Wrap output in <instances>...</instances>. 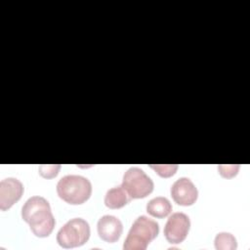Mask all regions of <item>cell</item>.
Wrapping results in <instances>:
<instances>
[{
    "label": "cell",
    "instance_id": "7c38bea8",
    "mask_svg": "<svg viewBox=\"0 0 250 250\" xmlns=\"http://www.w3.org/2000/svg\"><path fill=\"white\" fill-rule=\"evenodd\" d=\"M218 250H233L237 247L236 238L229 232H219L214 240Z\"/></svg>",
    "mask_w": 250,
    "mask_h": 250
},
{
    "label": "cell",
    "instance_id": "30bf717a",
    "mask_svg": "<svg viewBox=\"0 0 250 250\" xmlns=\"http://www.w3.org/2000/svg\"><path fill=\"white\" fill-rule=\"evenodd\" d=\"M132 198L122 186L108 189L104 195V204L110 209H119L125 206Z\"/></svg>",
    "mask_w": 250,
    "mask_h": 250
},
{
    "label": "cell",
    "instance_id": "8fae6325",
    "mask_svg": "<svg viewBox=\"0 0 250 250\" xmlns=\"http://www.w3.org/2000/svg\"><path fill=\"white\" fill-rule=\"evenodd\" d=\"M172 211L170 201L163 196H157L150 199L146 204V212L155 218H164Z\"/></svg>",
    "mask_w": 250,
    "mask_h": 250
},
{
    "label": "cell",
    "instance_id": "9a60e30c",
    "mask_svg": "<svg viewBox=\"0 0 250 250\" xmlns=\"http://www.w3.org/2000/svg\"><path fill=\"white\" fill-rule=\"evenodd\" d=\"M239 165H219L218 170L220 174L225 178H231L238 172Z\"/></svg>",
    "mask_w": 250,
    "mask_h": 250
},
{
    "label": "cell",
    "instance_id": "277c9868",
    "mask_svg": "<svg viewBox=\"0 0 250 250\" xmlns=\"http://www.w3.org/2000/svg\"><path fill=\"white\" fill-rule=\"evenodd\" d=\"M89 237V223L82 218H73L59 229L57 242L63 248H74L85 244Z\"/></svg>",
    "mask_w": 250,
    "mask_h": 250
},
{
    "label": "cell",
    "instance_id": "5b68a950",
    "mask_svg": "<svg viewBox=\"0 0 250 250\" xmlns=\"http://www.w3.org/2000/svg\"><path fill=\"white\" fill-rule=\"evenodd\" d=\"M121 186L131 198H145L154 188L152 180L139 167H131L124 173Z\"/></svg>",
    "mask_w": 250,
    "mask_h": 250
},
{
    "label": "cell",
    "instance_id": "3957f363",
    "mask_svg": "<svg viewBox=\"0 0 250 250\" xmlns=\"http://www.w3.org/2000/svg\"><path fill=\"white\" fill-rule=\"evenodd\" d=\"M159 232L158 224L146 217H138L127 234L123 244L124 250H145L147 245L157 236Z\"/></svg>",
    "mask_w": 250,
    "mask_h": 250
},
{
    "label": "cell",
    "instance_id": "6da1fadb",
    "mask_svg": "<svg viewBox=\"0 0 250 250\" xmlns=\"http://www.w3.org/2000/svg\"><path fill=\"white\" fill-rule=\"evenodd\" d=\"M21 218L38 237L49 236L56 225L48 200L39 195L31 196L25 201L21 208Z\"/></svg>",
    "mask_w": 250,
    "mask_h": 250
},
{
    "label": "cell",
    "instance_id": "52a82bcc",
    "mask_svg": "<svg viewBox=\"0 0 250 250\" xmlns=\"http://www.w3.org/2000/svg\"><path fill=\"white\" fill-rule=\"evenodd\" d=\"M173 200L182 206H190L195 203L198 190L190 179L182 177L176 180L170 189Z\"/></svg>",
    "mask_w": 250,
    "mask_h": 250
},
{
    "label": "cell",
    "instance_id": "8992f818",
    "mask_svg": "<svg viewBox=\"0 0 250 250\" xmlns=\"http://www.w3.org/2000/svg\"><path fill=\"white\" fill-rule=\"evenodd\" d=\"M189 228L188 216L182 212H176L168 218L164 228V235L169 243L178 244L186 239Z\"/></svg>",
    "mask_w": 250,
    "mask_h": 250
},
{
    "label": "cell",
    "instance_id": "7a4b0ae2",
    "mask_svg": "<svg viewBox=\"0 0 250 250\" xmlns=\"http://www.w3.org/2000/svg\"><path fill=\"white\" fill-rule=\"evenodd\" d=\"M57 192L63 201L77 205L87 201L92 194L91 182L80 175H66L57 184Z\"/></svg>",
    "mask_w": 250,
    "mask_h": 250
},
{
    "label": "cell",
    "instance_id": "ba28073f",
    "mask_svg": "<svg viewBox=\"0 0 250 250\" xmlns=\"http://www.w3.org/2000/svg\"><path fill=\"white\" fill-rule=\"evenodd\" d=\"M23 185L16 178H6L0 182V209L6 211L19 201L23 193Z\"/></svg>",
    "mask_w": 250,
    "mask_h": 250
},
{
    "label": "cell",
    "instance_id": "4fadbf2b",
    "mask_svg": "<svg viewBox=\"0 0 250 250\" xmlns=\"http://www.w3.org/2000/svg\"><path fill=\"white\" fill-rule=\"evenodd\" d=\"M150 168H152L160 177L169 178L177 172L178 165L177 164H164V165L153 164V165H150Z\"/></svg>",
    "mask_w": 250,
    "mask_h": 250
},
{
    "label": "cell",
    "instance_id": "5bb4252c",
    "mask_svg": "<svg viewBox=\"0 0 250 250\" xmlns=\"http://www.w3.org/2000/svg\"><path fill=\"white\" fill-rule=\"evenodd\" d=\"M61 169L60 164H52V165H40L38 168L39 174L47 179L54 178L58 175L59 171Z\"/></svg>",
    "mask_w": 250,
    "mask_h": 250
},
{
    "label": "cell",
    "instance_id": "9c48e42d",
    "mask_svg": "<svg viewBox=\"0 0 250 250\" xmlns=\"http://www.w3.org/2000/svg\"><path fill=\"white\" fill-rule=\"evenodd\" d=\"M99 236L109 243H113L119 239L123 231L121 221L112 215H104L101 217L97 224Z\"/></svg>",
    "mask_w": 250,
    "mask_h": 250
}]
</instances>
